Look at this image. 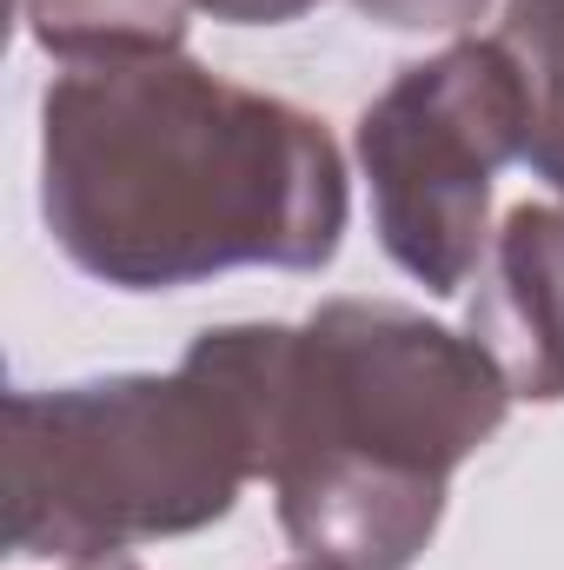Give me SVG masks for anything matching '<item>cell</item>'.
I'll use <instances>...</instances> for the list:
<instances>
[{"label":"cell","mask_w":564,"mask_h":570,"mask_svg":"<svg viewBox=\"0 0 564 570\" xmlns=\"http://www.w3.org/2000/svg\"><path fill=\"white\" fill-rule=\"evenodd\" d=\"M40 219L114 292H179L233 266L319 273L352 186L319 114L193 53L67 67L40 94Z\"/></svg>","instance_id":"1"},{"label":"cell","mask_w":564,"mask_h":570,"mask_svg":"<svg viewBox=\"0 0 564 570\" xmlns=\"http://www.w3.org/2000/svg\"><path fill=\"white\" fill-rule=\"evenodd\" d=\"M186 358L240 405L280 531L325 570L419 564L451 471L512 412L471 332L392 298H325L305 325H206Z\"/></svg>","instance_id":"2"},{"label":"cell","mask_w":564,"mask_h":570,"mask_svg":"<svg viewBox=\"0 0 564 570\" xmlns=\"http://www.w3.org/2000/svg\"><path fill=\"white\" fill-rule=\"evenodd\" d=\"M260 478L253 431L226 385L179 358L173 372H114L7 392V551L127 558L233 518Z\"/></svg>","instance_id":"3"},{"label":"cell","mask_w":564,"mask_h":570,"mask_svg":"<svg viewBox=\"0 0 564 570\" xmlns=\"http://www.w3.org/2000/svg\"><path fill=\"white\" fill-rule=\"evenodd\" d=\"M532 87L518 53L492 33H458L412 60L359 114V173L386 259L431 298H458L492 253V179L525 159Z\"/></svg>","instance_id":"4"},{"label":"cell","mask_w":564,"mask_h":570,"mask_svg":"<svg viewBox=\"0 0 564 570\" xmlns=\"http://www.w3.org/2000/svg\"><path fill=\"white\" fill-rule=\"evenodd\" d=\"M465 332L498 358L512 399L564 405V206L525 199L505 213Z\"/></svg>","instance_id":"5"},{"label":"cell","mask_w":564,"mask_h":570,"mask_svg":"<svg viewBox=\"0 0 564 570\" xmlns=\"http://www.w3.org/2000/svg\"><path fill=\"white\" fill-rule=\"evenodd\" d=\"M186 0H20L40 53L60 67H114L186 53Z\"/></svg>","instance_id":"6"},{"label":"cell","mask_w":564,"mask_h":570,"mask_svg":"<svg viewBox=\"0 0 564 570\" xmlns=\"http://www.w3.org/2000/svg\"><path fill=\"white\" fill-rule=\"evenodd\" d=\"M498 40L518 53L525 87H532L525 166L564 199V0H505Z\"/></svg>","instance_id":"7"},{"label":"cell","mask_w":564,"mask_h":570,"mask_svg":"<svg viewBox=\"0 0 564 570\" xmlns=\"http://www.w3.org/2000/svg\"><path fill=\"white\" fill-rule=\"evenodd\" d=\"M352 7L392 33H465L471 20H485L492 0H352Z\"/></svg>","instance_id":"8"},{"label":"cell","mask_w":564,"mask_h":570,"mask_svg":"<svg viewBox=\"0 0 564 570\" xmlns=\"http://www.w3.org/2000/svg\"><path fill=\"white\" fill-rule=\"evenodd\" d=\"M193 13H213L226 27H285L299 13H312L319 0H186Z\"/></svg>","instance_id":"9"},{"label":"cell","mask_w":564,"mask_h":570,"mask_svg":"<svg viewBox=\"0 0 564 570\" xmlns=\"http://www.w3.org/2000/svg\"><path fill=\"white\" fill-rule=\"evenodd\" d=\"M74 570H140L134 558H87V564H74Z\"/></svg>","instance_id":"10"},{"label":"cell","mask_w":564,"mask_h":570,"mask_svg":"<svg viewBox=\"0 0 564 570\" xmlns=\"http://www.w3.org/2000/svg\"><path fill=\"white\" fill-rule=\"evenodd\" d=\"M285 570H325V564H285Z\"/></svg>","instance_id":"11"}]
</instances>
